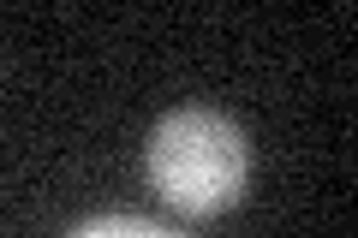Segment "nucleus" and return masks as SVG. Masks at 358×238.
I'll return each mask as SVG.
<instances>
[{
	"label": "nucleus",
	"mask_w": 358,
	"mask_h": 238,
	"mask_svg": "<svg viewBox=\"0 0 358 238\" xmlns=\"http://www.w3.org/2000/svg\"><path fill=\"white\" fill-rule=\"evenodd\" d=\"M143 173H150V191L167 209L215 214L227 202H239L245 179H251V143L215 107H173L150 131Z\"/></svg>",
	"instance_id": "obj_1"
},
{
	"label": "nucleus",
	"mask_w": 358,
	"mask_h": 238,
	"mask_svg": "<svg viewBox=\"0 0 358 238\" xmlns=\"http://www.w3.org/2000/svg\"><path fill=\"white\" fill-rule=\"evenodd\" d=\"M66 238H179L173 226H155V221H138V214H96V221L72 226Z\"/></svg>",
	"instance_id": "obj_2"
}]
</instances>
